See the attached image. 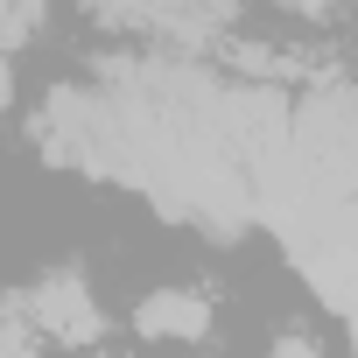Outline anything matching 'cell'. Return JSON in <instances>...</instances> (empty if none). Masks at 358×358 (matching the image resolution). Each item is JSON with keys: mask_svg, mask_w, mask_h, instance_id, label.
Wrapping results in <instances>:
<instances>
[{"mask_svg": "<svg viewBox=\"0 0 358 358\" xmlns=\"http://www.w3.org/2000/svg\"><path fill=\"white\" fill-rule=\"evenodd\" d=\"M15 302L36 316V330L50 337V351H99L106 344V302H99V288H92V274L78 267V260H50V267H36L22 288H15Z\"/></svg>", "mask_w": 358, "mask_h": 358, "instance_id": "4", "label": "cell"}, {"mask_svg": "<svg viewBox=\"0 0 358 358\" xmlns=\"http://www.w3.org/2000/svg\"><path fill=\"white\" fill-rule=\"evenodd\" d=\"M295 155L323 190L358 197V78L323 71L295 92Z\"/></svg>", "mask_w": 358, "mask_h": 358, "instance_id": "3", "label": "cell"}, {"mask_svg": "<svg viewBox=\"0 0 358 358\" xmlns=\"http://www.w3.org/2000/svg\"><path fill=\"white\" fill-rule=\"evenodd\" d=\"M267 358H330V351H323V337H316V330H274Z\"/></svg>", "mask_w": 358, "mask_h": 358, "instance_id": "8", "label": "cell"}, {"mask_svg": "<svg viewBox=\"0 0 358 358\" xmlns=\"http://www.w3.org/2000/svg\"><path fill=\"white\" fill-rule=\"evenodd\" d=\"M29 141L50 169H78V176H99V183H127V162H134V141H127V113L113 106L106 85H43V99L29 106Z\"/></svg>", "mask_w": 358, "mask_h": 358, "instance_id": "1", "label": "cell"}, {"mask_svg": "<svg viewBox=\"0 0 358 358\" xmlns=\"http://www.w3.org/2000/svg\"><path fill=\"white\" fill-rule=\"evenodd\" d=\"M134 337L141 344H211L218 330V302L190 281H169V288H148L134 309H127Z\"/></svg>", "mask_w": 358, "mask_h": 358, "instance_id": "5", "label": "cell"}, {"mask_svg": "<svg viewBox=\"0 0 358 358\" xmlns=\"http://www.w3.org/2000/svg\"><path fill=\"white\" fill-rule=\"evenodd\" d=\"M50 358H113V351H50Z\"/></svg>", "mask_w": 358, "mask_h": 358, "instance_id": "10", "label": "cell"}, {"mask_svg": "<svg viewBox=\"0 0 358 358\" xmlns=\"http://www.w3.org/2000/svg\"><path fill=\"white\" fill-rule=\"evenodd\" d=\"M0 358H50V337L36 330V316L8 295V309H0Z\"/></svg>", "mask_w": 358, "mask_h": 358, "instance_id": "7", "label": "cell"}, {"mask_svg": "<svg viewBox=\"0 0 358 358\" xmlns=\"http://www.w3.org/2000/svg\"><path fill=\"white\" fill-rule=\"evenodd\" d=\"M344 330H351V351H358V316H351V323H344Z\"/></svg>", "mask_w": 358, "mask_h": 358, "instance_id": "11", "label": "cell"}, {"mask_svg": "<svg viewBox=\"0 0 358 358\" xmlns=\"http://www.w3.org/2000/svg\"><path fill=\"white\" fill-rule=\"evenodd\" d=\"M0 36H8V64H22L29 57V43L43 36V22H50V0H0Z\"/></svg>", "mask_w": 358, "mask_h": 358, "instance_id": "6", "label": "cell"}, {"mask_svg": "<svg viewBox=\"0 0 358 358\" xmlns=\"http://www.w3.org/2000/svg\"><path fill=\"white\" fill-rule=\"evenodd\" d=\"M351 8V0H281V15H295V22H337Z\"/></svg>", "mask_w": 358, "mask_h": 358, "instance_id": "9", "label": "cell"}, {"mask_svg": "<svg viewBox=\"0 0 358 358\" xmlns=\"http://www.w3.org/2000/svg\"><path fill=\"white\" fill-rule=\"evenodd\" d=\"M78 15H85L92 29L134 36L141 50L204 57V50H225V43H232L239 0H78Z\"/></svg>", "mask_w": 358, "mask_h": 358, "instance_id": "2", "label": "cell"}]
</instances>
